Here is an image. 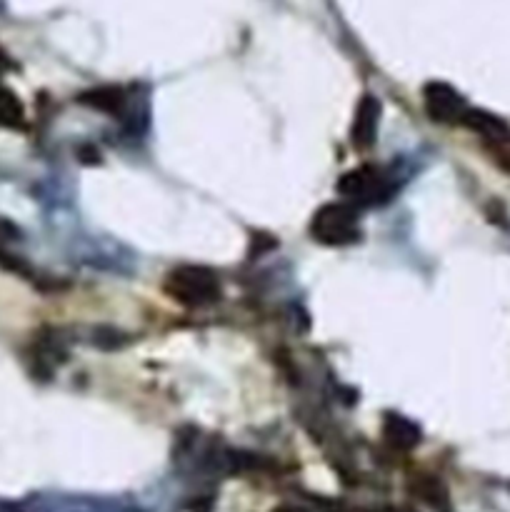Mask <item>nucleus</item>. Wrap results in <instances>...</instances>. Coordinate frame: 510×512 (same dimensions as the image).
Listing matches in <instances>:
<instances>
[{
    "instance_id": "nucleus-1",
    "label": "nucleus",
    "mask_w": 510,
    "mask_h": 512,
    "mask_svg": "<svg viewBox=\"0 0 510 512\" xmlns=\"http://www.w3.org/2000/svg\"><path fill=\"white\" fill-rule=\"evenodd\" d=\"M340 190H343V195H348L353 203L355 200L365 205L388 203L395 195V190H398V180H395L393 173H388V170L360 168L340 180Z\"/></svg>"
},
{
    "instance_id": "nucleus-2",
    "label": "nucleus",
    "mask_w": 510,
    "mask_h": 512,
    "mask_svg": "<svg viewBox=\"0 0 510 512\" xmlns=\"http://www.w3.org/2000/svg\"><path fill=\"white\" fill-rule=\"evenodd\" d=\"M313 238L325 245H348L360 238L358 213L350 203H330L313 218Z\"/></svg>"
},
{
    "instance_id": "nucleus-3",
    "label": "nucleus",
    "mask_w": 510,
    "mask_h": 512,
    "mask_svg": "<svg viewBox=\"0 0 510 512\" xmlns=\"http://www.w3.org/2000/svg\"><path fill=\"white\" fill-rule=\"evenodd\" d=\"M168 293L185 305H205L218 298V278L208 268L185 265L170 273Z\"/></svg>"
},
{
    "instance_id": "nucleus-4",
    "label": "nucleus",
    "mask_w": 510,
    "mask_h": 512,
    "mask_svg": "<svg viewBox=\"0 0 510 512\" xmlns=\"http://www.w3.org/2000/svg\"><path fill=\"white\" fill-rule=\"evenodd\" d=\"M425 103H428V113L433 120L440 123H458V120L468 118V105L463 103L458 93L450 85L433 83L425 90Z\"/></svg>"
},
{
    "instance_id": "nucleus-5",
    "label": "nucleus",
    "mask_w": 510,
    "mask_h": 512,
    "mask_svg": "<svg viewBox=\"0 0 510 512\" xmlns=\"http://www.w3.org/2000/svg\"><path fill=\"white\" fill-rule=\"evenodd\" d=\"M378 113L380 105L375 98H365L363 103H360L353 125V140L360 148H368L370 140L375 138V130H378Z\"/></svg>"
},
{
    "instance_id": "nucleus-6",
    "label": "nucleus",
    "mask_w": 510,
    "mask_h": 512,
    "mask_svg": "<svg viewBox=\"0 0 510 512\" xmlns=\"http://www.w3.org/2000/svg\"><path fill=\"white\" fill-rule=\"evenodd\" d=\"M485 140H488L490 153H493V158L498 160L500 168L508 170L510 173V130H508V125L498 128L495 133H490Z\"/></svg>"
},
{
    "instance_id": "nucleus-7",
    "label": "nucleus",
    "mask_w": 510,
    "mask_h": 512,
    "mask_svg": "<svg viewBox=\"0 0 510 512\" xmlns=\"http://www.w3.org/2000/svg\"><path fill=\"white\" fill-rule=\"evenodd\" d=\"M383 512H408V510H383Z\"/></svg>"
}]
</instances>
